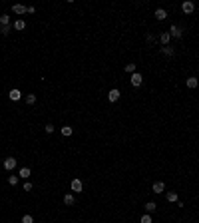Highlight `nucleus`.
<instances>
[{
	"label": "nucleus",
	"instance_id": "f257e3e1",
	"mask_svg": "<svg viewBox=\"0 0 199 223\" xmlns=\"http://www.w3.org/2000/svg\"><path fill=\"white\" fill-rule=\"evenodd\" d=\"M14 167H16V159H14V158H6V159H4V169L12 171Z\"/></svg>",
	"mask_w": 199,
	"mask_h": 223
},
{
	"label": "nucleus",
	"instance_id": "f03ea898",
	"mask_svg": "<svg viewBox=\"0 0 199 223\" xmlns=\"http://www.w3.org/2000/svg\"><path fill=\"white\" fill-rule=\"evenodd\" d=\"M141 82H143V78H141V74H132V86H135V88H138V86H141Z\"/></svg>",
	"mask_w": 199,
	"mask_h": 223
},
{
	"label": "nucleus",
	"instance_id": "7ed1b4c3",
	"mask_svg": "<svg viewBox=\"0 0 199 223\" xmlns=\"http://www.w3.org/2000/svg\"><path fill=\"white\" fill-rule=\"evenodd\" d=\"M181 8H183V12L185 14H191L193 10H195V4H193V2H183V6Z\"/></svg>",
	"mask_w": 199,
	"mask_h": 223
},
{
	"label": "nucleus",
	"instance_id": "20e7f679",
	"mask_svg": "<svg viewBox=\"0 0 199 223\" xmlns=\"http://www.w3.org/2000/svg\"><path fill=\"white\" fill-rule=\"evenodd\" d=\"M108 100H110V102H118V100H119V90H110Z\"/></svg>",
	"mask_w": 199,
	"mask_h": 223
},
{
	"label": "nucleus",
	"instance_id": "39448f33",
	"mask_svg": "<svg viewBox=\"0 0 199 223\" xmlns=\"http://www.w3.org/2000/svg\"><path fill=\"white\" fill-rule=\"evenodd\" d=\"M163 189H165L163 181H155V183H153V193H163Z\"/></svg>",
	"mask_w": 199,
	"mask_h": 223
},
{
	"label": "nucleus",
	"instance_id": "423d86ee",
	"mask_svg": "<svg viewBox=\"0 0 199 223\" xmlns=\"http://www.w3.org/2000/svg\"><path fill=\"white\" fill-rule=\"evenodd\" d=\"M12 10H14V14H24V12H28V8L22 6V4H14Z\"/></svg>",
	"mask_w": 199,
	"mask_h": 223
},
{
	"label": "nucleus",
	"instance_id": "0eeeda50",
	"mask_svg": "<svg viewBox=\"0 0 199 223\" xmlns=\"http://www.w3.org/2000/svg\"><path fill=\"white\" fill-rule=\"evenodd\" d=\"M155 18H157V20H165L167 18V12L163 10V8H157V10H155Z\"/></svg>",
	"mask_w": 199,
	"mask_h": 223
},
{
	"label": "nucleus",
	"instance_id": "6e6552de",
	"mask_svg": "<svg viewBox=\"0 0 199 223\" xmlns=\"http://www.w3.org/2000/svg\"><path fill=\"white\" fill-rule=\"evenodd\" d=\"M64 203L66 205H74L76 203V197H74L72 193H66V195H64Z\"/></svg>",
	"mask_w": 199,
	"mask_h": 223
},
{
	"label": "nucleus",
	"instance_id": "1a4fd4ad",
	"mask_svg": "<svg viewBox=\"0 0 199 223\" xmlns=\"http://www.w3.org/2000/svg\"><path fill=\"white\" fill-rule=\"evenodd\" d=\"M8 96H10V100H12V102H18V100L22 98V94H20V90H12V92L8 94Z\"/></svg>",
	"mask_w": 199,
	"mask_h": 223
},
{
	"label": "nucleus",
	"instance_id": "9d476101",
	"mask_svg": "<svg viewBox=\"0 0 199 223\" xmlns=\"http://www.w3.org/2000/svg\"><path fill=\"white\" fill-rule=\"evenodd\" d=\"M82 189H84L82 181H80V179H74L72 181V191H82Z\"/></svg>",
	"mask_w": 199,
	"mask_h": 223
},
{
	"label": "nucleus",
	"instance_id": "9b49d317",
	"mask_svg": "<svg viewBox=\"0 0 199 223\" xmlns=\"http://www.w3.org/2000/svg\"><path fill=\"white\" fill-rule=\"evenodd\" d=\"M12 26L14 28H16V30H18V32H20V30H24V28H26V22H24V20H16V22H14V24H12Z\"/></svg>",
	"mask_w": 199,
	"mask_h": 223
},
{
	"label": "nucleus",
	"instance_id": "f8f14e48",
	"mask_svg": "<svg viewBox=\"0 0 199 223\" xmlns=\"http://www.w3.org/2000/svg\"><path fill=\"white\" fill-rule=\"evenodd\" d=\"M199 80L195 78V76H191V78H187V88H197Z\"/></svg>",
	"mask_w": 199,
	"mask_h": 223
},
{
	"label": "nucleus",
	"instance_id": "ddd939ff",
	"mask_svg": "<svg viewBox=\"0 0 199 223\" xmlns=\"http://www.w3.org/2000/svg\"><path fill=\"white\" fill-rule=\"evenodd\" d=\"M169 36H175V38H181V30L177 26H171L169 28Z\"/></svg>",
	"mask_w": 199,
	"mask_h": 223
},
{
	"label": "nucleus",
	"instance_id": "4468645a",
	"mask_svg": "<svg viewBox=\"0 0 199 223\" xmlns=\"http://www.w3.org/2000/svg\"><path fill=\"white\" fill-rule=\"evenodd\" d=\"M159 40H161V44H163V46H167V42L171 40V36H169V32H163V34H161V38H159Z\"/></svg>",
	"mask_w": 199,
	"mask_h": 223
},
{
	"label": "nucleus",
	"instance_id": "2eb2a0df",
	"mask_svg": "<svg viewBox=\"0 0 199 223\" xmlns=\"http://www.w3.org/2000/svg\"><path fill=\"white\" fill-rule=\"evenodd\" d=\"M0 26H10V18H8L6 14L0 16Z\"/></svg>",
	"mask_w": 199,
	"mask_h": 223
},
{
	"label": "nucleus",
	"instance_id": "dca6fc26",
	"mask_svg": "<svg viewBox=\"0 0 199 223\" xmlns=\"http://www.w3.org/2000/svg\"><path fill=\"white\" fill-rule=\"evenodd\" d=\"M72 128H70V125H64V128H62V136H66V138H68V136H72Z\"/></svg>",
	"mask_w": 199,
	"mask_h": 223
},
{
	"label": "nucleus",
	"instance_id": "f3484780",
	"mask_svg": "<svg viewBox=\"0 0 199 223\" xmlns=\"http://www.w3.org/2000/svg\"><path fill=\"white\" fill-rule=\"evenodd\" d=\"M146 209L149 211V213H151V211H155V209H157V205L153 203V201H147V203H146Z\"/></svg>",
	"mask_w": 199,
	"mask_h": 223
},
{
	"label": "nucleus",
	"instance_id": "a211bd4d",
	"mask_svg": "<svg viewBox=\"0 0 199 223\" xmlns=\"http://www.w3.org/2000/svg\"><path fill=\"white\" fill-rule=\"evenodd\" d=\"M20 177H24V179L30 177V169H28V167H22V169H20Z\"/></svg>",
	"mask_w": 199,
	"mask_h": 223
},
{
	"label": "nucleus",
	"instance_id": "6ab92c4d",
	"mask_svg": "<svg viewBox=\"0 0 199 223\" xmlns=\"http://www.w3.org/2000/svg\"><path fill=\"white\" fill-rule=\"evenodd\" d=\"M126 72L135 74V64H126Z\"/></svg>",
	"mask_w": 199,
	"mask_h": 223
},
{
	"label": "nucleus",
	"instance_id": "aec40b11",
	"mask_svg": "<svg viewBox=\"0 0 199 223\" xmlns=\"http://www.w3.org/2000/svg\"><path fill=\"white\" fill-rule=\"evenodd\" d=\"M26 102H28L30 106H32L34 102H36V96H34V94H28V96H26Z\"/></svg>",
	"mask_w": 199,
	"mask_h": 223
},
{
	"label": "nucleus",
	"instance_id": "412c9836",
	"mask_svg": "<svg viewBox=\"0 0 199 223\" xmlns=\"http://www.w3.org/2000/svg\"><path fill=\"white\" fill-rule=\"evenodd\" d=\"M8 181H10V185H16L18 183V175H10L8 177Z\"/></svg>",
	"mask_w": 199,
	"mask_h": 223
},
{
	"label": "nucleus",
	"instance_id": "4be33fe9",
	"mask_svg": "<svg viewBox=\"0 0 199 223\" xmlns=\"http://www.w3.org/2000/svg\"><path fill=\"white\" fill-rule=\"evenodd\" d=\"M161 52H163V54H165V56H173V50H171V48H161Z\"/></svg>",
	"mask_w": 199,
	"mask_h": 223
},
{
	"label": "nucleus",
	"instance_id": "5701e85b",
	"mask_svg": "<svg viewBox=\"0 0 199 223\" xmlns=\"http://www.w3.org/2000/svg\"><path fill=\"white\" fill-rule=\"evenodd\" d=\"M22 223H34L32 215H24V217H22Z\"/></svg>",
	"mask_w": 199,
	"mask_h": 223
},
{
	"label": "nucleus",
	"instance_id": "b1692460",
	"mask_svg": "<svg viewBox=\"0 0 199 223\" xmlns=\"http://www.w3.org/2000/svg\"><path fill=\"white\" fill-rule=\"evenodd\" d=\"M167 201H177V193H167Z\"/></svg>",
	"mask_w": 199,
	"mask_h": 223
},
{
	"label": "nucleus",
	"instance_id": "393cba45",
	"mask_svg": "<svg viewBox=\"0 0 199 223\" xmlns=\"http://www.w3.org/2000/svg\"><path fill=\"white\" fill-rule=\"evenodd\" d=\"M139 223H151V217H149V215L146 213V215L141 217V221H139Z\"/></svg>",
	"mask_w": 199,
	"mask_h": 223
},
{
	"label": "nucleus",
	"instance_id": "a878e982",
	"mask_svg": "<svg viewBox=\"0 0 199 223\" xmlns=\"http://www.w3.org/2000/svg\"><path fill=\"white\" fill-rule=\"evenodd\" d=\"M44 130H46V134H52V131H54V125H52V124H48Z\"/></svg>",
	"mask_w": 199,
	"mask_h": 223
},
{
	"label": "nucleus",
	"instance_id": "bb28decb",
	"mask_svg": "<svg viewBox=\"0 0 199 223\" xmlns=\"http://www.w3.org/2000/svg\"><path fill=\"white\" fill-rule=\"evenodd\" d=\"M8 30H10V26H0V32L2 34H8Z\"/></svg>",
	"mask_w": 199,
	"mask_h": 223
},
{
	"label": "nucleus",
	"instance_id": "cd10ccee",
	"mask_svg": "<svg viewBox=\"0 0 199 223\" xmlns=\"http://www.w3.org/2000/svg\"><path fill=\"white\" fill-rule=\"evenodd\" d=\"M32 189V183H24V191H30Z\"/></svg>",
	"mask_w": 199,
	"mask_h": 223
}]
</instances>
